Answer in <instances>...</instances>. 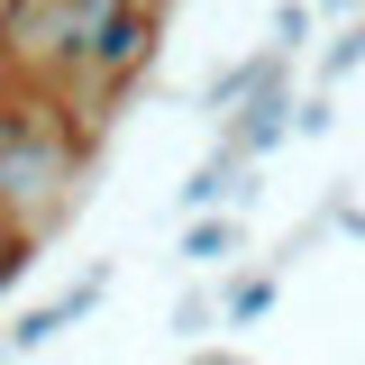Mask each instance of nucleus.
Wrapping results in <instances>:
<instances>
[{
    "mask_svg": "<svg viewBox=\"0 0 365 365\" xmlns=\"http://www.w3.org/2000/svg\"><path fill=\"white\" fill-rule=\"evenodd\" d=\"M73 91H0V220L28 247L83 210V165H91V119L64 110Z\"/></svg>",
    "mask_w": 365,
    "mask_h": 365,
    "instance_id": "1",
    "label": "nucleus"
},
{
    "mask_svg": "<svg viewBox=\"0 0 365 365\" xmlns=\"http://www.w3.org/2000/svg\"><path fill=\"white\" fill-rule=\"evenodd\" d=\"M155 46H165V19H146L137 0H73V73H64V91L91 101V128L110 119V101H128L155 73Z\"/></svg>",
    "mask_w": 365,
    "mask_h": 365,
    "instance_id": "2",
    "label": "nucleus"
},
{
    "mask_svg": "<svg viewBox=\"0 0 365 365\" xmlns=\"http://www.w3.org/2000/svg\"><path fill=\"white\" fill-rule=\"evenodd\" d=\"M110 274H119V265H91L73 292H55V302H37V311H19V319H9V338H0V356H37V347L64 338V329H83V319L110 302Z\"/></svg>",
    "mask_w": 365,
    "mask_h": 365,
    "instance_id": "3",
    "label": "nucleus"
},
{
    "mask_svg": "<svg viewBox=\"0 0 365 365\" xmlns=\"http://www.w3.org/2000/svg\"><path fill=\"white\" fill-rule=\"evenodd\" d=\"M292 119H302V91H292V73H283V83H265V91H256V101L220 128V146L237 155V165H265L274 146L292 137Z\"/></svg>",
    "mask_w": 365,
    "mask_h": 365,
    "instance_id": "4",
    "label": "nucleus"
},
{
    "mask_svg": "<svg viewBox=\"0 0 365 365\" xmlns=\"http://www.w3.org/2000/svg\"><path fill=\"white\" fill-rule=\"evenodd\" d=\"M283 73H292V64H283L274 46H256V55H237V64H220V73L201 83V101H192V110H201L210 128H228V119H237V110H247V101H256L265 83H283Z\"/></svg>",
    "mask_w": 365,
    "mask_h": 365,
    "instance_id": "5",
    "label": "nucleus"
},
{
    "mask_svg": "<svg viewBox=\"0 0 365 365\" xmlns=\"http://www.w3.org/2000/svg\"><path fill=\"white\" fill-rule=\"evenodd\" d=\"M182 274H192V283H228V274H237V256H247V220H237V210H220V220H182Z\"/></svg>",
    "mask_w": 365,
    "mask_h": 365,
    "instance_id": "6",
    "label": "nucleus"
},
{
    "mask_svg": "<svg viewBox=\"0 0 365 365\" xmlns=\"http://www.w3.org/2000/svg\"><path fill=\"white\" fill-rule=\"evenodd\" d=\"M274 302H283V274H274V265H237L220 283V329H256Z\"/></svg>",
    "mask_w": 365,
    "mask_h": 365,
    "instance_id": "7",
    "label": "nucleus"
},
{
    "mask_svg": "<svg viewBox=\"0 0 365 365\" xmlns=\"http://www.w3.org/2000/svg\"><path fill=\"white\" fill-rule=\"evenodd\" d=\"M210 329H220V283H182L174 292V338L182 347H210Z\"/></svg>",
    "mask_w": 365,
    "mask_h": 365,
    "instance_id": "8",
    "label": "nucleus"
},
{
    "mask_svg": "<svg viewBox=\"0 0 365 365\" xmlns=\"http://www.w3.org/2000/svg\"><path fill=\"white\" fill-rule=\"evenodd\" d=\"M311 37H319V9H311V0H283V9H274V28H265V46L283 55V64H302Z\"/></svg>",
    "mask_w": 365,
    "mask_h": 365,
    "instance_id": "9",
    "label": "nucleus"
},
{
    "mask_svg": "<svg viewBox=\"0 0 365 365\" xmlns=\"http://www.w3.org/2000/svg\"><path fill=\"white\" fill-rule=\"evenodd\" d=\"M356 64H365V9H356V19H347V28H338L329 46H319V91H338L347 73H356Z\"/></svg>",
    "mask_w": 365,
    "mask_h": 365,
    "instance_id": "10",
    "label": "nucleus"
},
{
    "mask_svg": "<svg viewBox=\"0 0 365 365\" xmlns=\"http://www.w3.org/2000/svg\"><path fill=\"white\" fill-rule=\"evenodd\" d=\"M319 220L338 228V237H365V201L347 192V182H329V201H319Z\"/></svg>",
    "mask_w": 365,
    "mask_h": 365,
    "instance_id": "11",
    "label": "nucleus"
},
{
    "mask_svg": "<svg viewBox=\"0 0 365 365\" xmlns=\"http://www.w3.org/2000/svg\"><path fill=\"white\" fill-rule=\"evenodd\" d=\"M28 265H37V247H28L19 228L0 220V292H9V283H28Z\"/></svg>",
    "mask_w": 365,
    "mask_h": 365,
    "instance_id": "12",
    "label": "nucleus"
},
{
    "mask_svg": "<svg viewBox=\"0 0 365 365\" xmlns=\"http://www.w3.org/2000/svg\"><path fill=\"white\" fill-rule=\"evenodd\" d=\"M338 128V101L329 91H302V119H292V137H329Z\"/></svg>",
    "mask_w": 365,
    "mask_h": 365,
    "instance_id": "13",
    "label": "nucleus"
},
{
    "mask_svg": "<svg viewBox=\"0 0 365 365\" xmlns=\"http://www.w3.org/2000/svg\"><path fill=\"white\" fill-rule=\"evenodd\" d=\"M182 365H256V356H237V347H192Z\"/></svg>",
    "mask_w": 365,
    "mask_h": 365,
    "instance_id": "14",
    "label": "nucleus"
},
{
    "mask_svg": "<svg viewBox=\"0 0 365 365\" xmlns=\"http://www.w3.org/2000/svg\"><path fill=\"white\" fill-rule=\"evenodd\" d=\"M319 9H329V19H338V28H347V19H356V9H365V0H319Z\"/></svg>",
    "mask_w": 365,
    "mask_h": 365,
    "instance_id": "15",
    "label": "nucleus"
},
{
    "mask_svg": "<svg viewBox=\"0 0 365 365\" xmlns=\"http://www.w3.org/2000/svg\"><path fill=\"white\" fill-rule=\"evenodd\" d=\"M137 9H146V19H165V9H174V0H137Z\"/></svg>",
    "mask_w": 365,
    "mask_h": 365,
    "instance_id": "16",
    "label": "nucleus"
},
{
    "mask_svg": "<svg viewBox=\"0 0 365 365\" xmlns=\"http://www.w3.org/2000/svg\"><path fill=\"white\" fill-rule=\"evenodd\" d=\"M0 19H9V0H0Z\"/></svg>",
    "mask_w": 365,
    "mask_h": 365,
    "instance_id": "17",
    "label": "nucleus"
}]
</instances>
